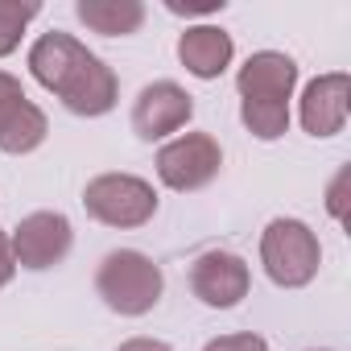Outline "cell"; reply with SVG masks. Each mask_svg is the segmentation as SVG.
I'll return each mask as SVG.
<instances>
[{"instance_id":"obj_1","label":"cell","mask_w":351,"mask_h":351,"mask_svg":"<svg viewBox=\"0 0 351 351\" xmlns=\"http://www.w3.org/2000/svg\"><path fill=\"white\" fill-rule=\"evenodd\" d=\"M29 71L42 87H50L71 112L104 116L116 104V75L71 34H46L29 50Z\"/></svg>"},{"instance_id":"obj_9","label":"cell","mask_w":351,"mask_h":351,"mask_svg":"<svg viewBox=\"0 0 351 351\" xmlns=\"http://www.w3.org/2000/svg\"><path fill=\"white\" fill-rule=\"evenodd\" d=\"M66 248H71V223L50 211L29 215L13 236V252H17L13 261L25 269H50L66 256Z\"/></svg>"},{"instance_id":"obj_7","label":"cell","mask_w":351,"mask_h":351,"mask_svg":"<svg viewBox=\"0 0 351 351\" xmlns=\"http://www.w3.org/2000/svg\"><path fill=\"white\" fill-rule=\"evenodd\" d=\"M46 136V116L25 99L21 83L0 71V149L5 153H29Z\"/></svg>"},{"instance_id":"obj_3","label":"cell","mask_w":351,"mask_h":351,"mask_svg":"<svg viewBox=\"0 0 351 351\" xmlns=\"http://www.w3.org/2000/svg\"><path fill=\"white\" fill-rule=\"evenodd\" d=\"M104 302L120 314H145L161 298V269L141 252H112L95 277Z\"/></svg>"},{"instance_id":"obj_18","label":"cell","mask_w":351,"mask_h":351,"mask_svg":"<svg viewBox=\"0 0 351 351\" xmlns=\"http://www.w3.org/2000/svg\"><path fill=\"white\" fill-rule=\"evenodd\" d=\"M120 351H169L165 343H153V339H132V343H124Z\"/></svg>"},{"instance_id":"obj_10","label":"cell","mask_w":351,"mask_h":351,"mask_svg":"<svg viewBox=\"0 0 351 351\" xmlns=\"http://www.w3.org/2000/svg\"><path fill=\"white\" fill-rule=\"evenodd\" d=\"M191 289L207 306H236L248 293V269L232 252H207L191 269Z\"/></svg>"},{"instance_id":"obj_8","label":"cell","mask_w":351,"mask_h":351,"mask_svg":"<svg viewBox=\"0 0 351 351\" xmlns=\"http://www.w3.org/2000/svg\"><path fill=\"white\" fill-rule=\"evenodd\" d=\"M191 112H195V104L178 83H153L141 91V99L132 108V128H136V136L157 141L165 132H178L191 120Z\"/></svg>"},{"instance_id":"obj_4","label":"cell","mask_w":351,"mask_h":351,"mask_svg":"<svg viewBox=\"0 0 351 351\" xmlns=\"http://www.w3.org/2000/svg\"><path fill=\"white\" fill-rule=\"evenodd\" d=\"M261 256L277 285H306L318 273V240L298 219H273L261 240Z\"/></svg>"},{"instance_id":"obj_11","label":"cell","mask_w":351,"mask_h":351,"mask_svg":"<svg viewBox=\"0 0 351 351\" xmlns=\"http://www.w3.org/2000/svg\"><path fill=\"white\" fill-rule=\"evenodd\" d=\"M347 120V75H322L306 87L302 124L314 136H335Z\"/></svg>"},{"instance_id":"obj_15","label":"cell","mask_w":351,"mask_h":351,"mask_svg":"<svg viewBox=\"0 0 351 351\" xmlns=\"http://www.w3.org/2000/svg\"><path fill=\"white\" fill-rule=\"evenodd\" d=\"M207 351H265V339L261 335H228V339L207 343Z\"/></svg>"},{"instance_id":"obj_2","label":"cell","mask_w":351,"mask_h":351,"mask_svg":"<svg viewBox=\"0 0 351 351\" xmlns=\"http://www.w3.org/2000/svg\"><path fill=\"white\" fill-rule=\"evenodd\" d=\"M298 83V66L285 54H252L240 71V95H244V124L261 136L273 141L289 124V91Z\"/></svg>"},{"instance_id":"obj_19","label":"cell","mask_w":351,"mask_h":351,"mask_svg":"<svg viewBox=\"0 0 351 351\" xmlns=\"http://www.w3.org/2000/svg\"><path fill=\"white\" fill-rule=\"evenodd\" d=\"M343 182H347V173H339V182L330 186V211L343 215Z\"/></svg>"},{"instance_id":"obj_14","label":"cell","mask_w":351,"mask_h":351,"mask_svg":"<svg viewBox=\"0 0 351 351\" xmlns=\"http://www.w3.org/2000/svg\"><path fill=\"white\" fill-rule=\"evenodd\" d=\"M38 17V5H21V0H0V54H9L21 42V29Z\"/></svg>"},{"instance_id":"obj_13","label":"cell","mask_w":351,"mask_h":351,"mask_svg":"<svg viewBox=\"0 0 351 351\" xmlns=\"http://www.w3.org/2000/svg\"><path fill=\"white\" fill-rule=\"evenodd\" d=\"M75 13L87 29L108 34V38L136 34L141 21H145V5H136V0H79Z\"/></svg>"},{"instance_id":"obj_6","label":"cell","mask_w":351,"mask_h":351,"mask_svg":"<svg viewBox=\"0 0 351 351\" xmlns=\"http://www.w3.org/2000/svg\"><path fill=\"white\" fill-rule=\"evenodd\" d=\"M219 165H223V153H219V145L207 132H186V136L169 141L157 153V173H161V182L173 186V191L207 186L219 173Z\"/></svg>"},{"instance_id":"obj_16","label":"cell","mask_w":351,"mask_h":351,"mask_svg":"<svg viewBox=\"0 0 351 351\" xmlns=\"http://www.w3.org/2000/svg\"><path fill=\"white\" fill-rule=\"evenodd\" d=\"M13 269H17V261H13V244H9V236H0V285H9Z\"/></svg>"},{"instance_id":"obj_17","label":"cell","mask_w":351,"mask_h":351,"mask_svg":"<svg viewBox=\"0 0 351 351\" xmlns=\"http://www.w3.org/2000/svg\"><path fill=\"white\" fill-rule=\"evenodd\" d=\"M223 0H207V5H173L169 0V13H219Z\"/></svg>"},{"instance_id":"obj_5","label":"cell","mask_w":351,"mask_h":351,"mask_svg":"<svg viewBox=\"0 0 351 351\" xmlns=\"http://www.w3.org/2000/svg\"><path fill=\"white\" fill-rule=\"evenodd\" d=\"M83 203H87V211L99 223H112V228H141L157 211L153 191L141 178H128V173H108V178H95L87 186Z\"/></svg>"},{"instance_id":"obj_12","label":"cell","mask_w":351,"mask_h":351,"mask_svg":"<svg viewBox=\"0 0 351 351\" xmlns=\"http://www.w3.org/2000/svg\"><path fill=\"white\" fill-rule=\"evenodd\" d=\"M178 58H182V66H186L191 75L215 79V75H223V66L232 62V38H228L223 29H215V25H195V29L182 34Z\"/></svg>"}]
</instances>
